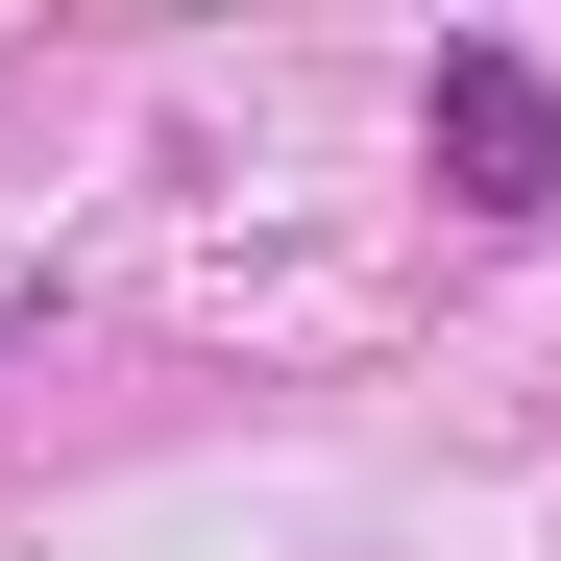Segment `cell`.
Segmentation results:
<instances>
[{"label":"cell","mask_w":561,"mask_h":561,"mask_svg":"<svg viewBox=\"0 0 561 561\" xmlns=\"http://www.w3.org/2000/svg\"><path fill=\"white\" fill-rule=\"evenodd\" d=\"M415 147H439V196H489V220H537V196H561V73L463 25V49L415 73Z\"/></svg>","instance_id":"6da1fadb"},{"label":"cell","mask_w":561,"mask_h":561,"mask_svg":"<svg viewBox=\"0 0 561 561\" xmlns=\"http://www.w3.org/2000/svg\"><path fill=\"white\" fill-rule=\"evenodd\" d=\"M0 342H25V318H0Z\"/></svg>","instance_id":"7a4b0ae2"}]
</instances>
